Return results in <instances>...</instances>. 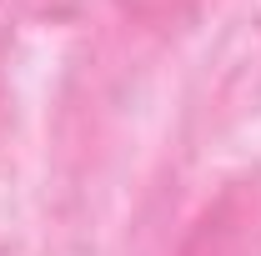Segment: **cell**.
<instances>
[{
    "mask_svg": "<svg viewBox=\"0 0 261 256\" xmlns=\"http://www.w3.org/2000/svg\"><path fill=\"white\" fill-rule=\"evenodd\" d=\"M136 15H146V20H161V15H176L186 0H126Z\"/></svg>",
    "mask_w": 261,
    "mask_h": 256,
    "instance_id": "6da1fadb",
    "label": "cell"
}]
</instances>
